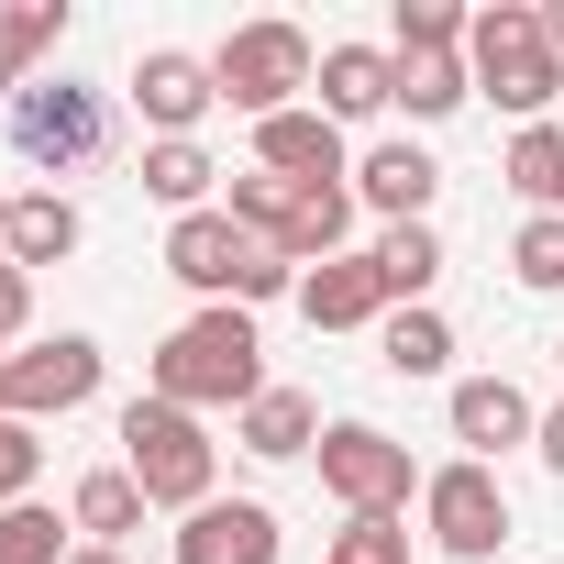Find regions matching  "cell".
<instances>
[{
  "label": "cell",
  "instance_id": "cell-1",
  "mask_svg": "<svg viewBox=\"0 0 564 564\" xmlns=\"http://www.w3.org/2000/svg\"><path fill=\"white\" fill-rule=\"evenodd\" d=\"M155 399H177V410H254V399H265V344H254V322H243L232 300H210L199 322H177V333L155 344Z\"/></svg>",
  "mask_w": 564,
  "mask_h": 564
},
{
  "label": "cell",
  "instance_id": "cell-2",
  "mask_svg": "<svg viewBox=\"0 0 564 564\" xmlns=\"http://www.w3.org/2000/svg\"><path fill=\"white\" fill-rule=\"evenodd\" d=\"M122 476L155 498V509H210V476H221V443H210V421L199 410H177V399H133L122 410Z\"/></svg>",
  "mask_w": 564,
  "mask_h": 564
},
{
  "label": "cell",
  "instance_id": "cell-3",
  "mask_svg": "<svg viewBox=\"0 0 564 564\" xmlns=\"http://www.w3.org/2000/svg\"><path fill=\"white\" fill-rule=\"evenodd\" d=\"M166 276H188L199 300H232V311H243V300H289V289H300V265L276 254V243H254L232 210H188V221L166 232Z\"/></svg>",
  "mask_w": 564,
  "mask_h": 564
},
{
  "label": "cell",
  "instance_id": "cell-4",
  "mask_svg": "<svg viewBox=\"0 0 564 564\" xmlns=\"http://www.w3.org/2000/svg\"><path fill=\"white\" fill-rule=\"evenodd\" d=\"M465 67L498 111H520V133L564 100V56L542 45V12H520V0H487V12L465 23Z\"/></svg>",
  "mask_w": 564,
  "mask_h": 564
},
{
  "label": "cell",
  "instance_id": "cell-5",
  "mask_svg": "<svg viewBox=\"0 0 564 564\" xmlns=\"http://www.w3.org/2000/svg\"><path fill=\"white\" fill-rule=\"evenodd\" d=\"M12 155H23V166H45V177L100 166V155H111V100H100V89H78V78H34V89L12 100Z\"/></svg>",
  "mask_w": 564,
  "mask_h": 564
},
{
  "label": "cell",
  "instance_id": "cell-6",
  "mask_svg": "<svg viewBox=\"0 0 564 564\" xmlns=\"http://www.w3.org/2000/svg\"><path fill=\"white\" fill-rule=\"evenodd\" d=\"M322 78V56H311V34L300 23H243L221 56H210V89L232 100V111H254V122H276V111H300V89Z\"/></svg>",
  "mask_w": 564,
  "mask_h": 564
},
{
  "label": "cell",
  "instance_id": "cell-7",
  "mask_svg": "<svg viewBox=\"0 0 564 564\" xmlns=\"http://www.w3.org/2000/svg\"><path fill=\"white\" fill-rule=\"evenodd\" d=\"M322 487H333L355 520H399L410 487H421V465H410L399 432H377V421H333V432H322Z\"/></svg>",
  "mask_w": 564,
  "mask_h": 564
},
{
  "label": "cell",
  "instance_id": "cell-8",
  "mask_svg": "<svg viewBox=\"0 0 564 564\" xmlns=\"http://www.w3.org/2000/svg\"><path fill=\"white\" fill-rule=\"evenodd\" d=\"M421 520H432V542L454 564H487L509 542V487L487 465H443V476H421Z\"/></svg>",
  "mask_w": 564,
  "mask_h": 564
},
{
  "label": "cell",
  "instance_id": "cell-9",
  "mask_svg": "<svg viewBox=\"0 0 564 564\" xmlns=\"http://www.w3.org/2000/svg\"><path fill=\"white\" fill-rule=\"evenodd\" d=\"M100 399V344L89 333H56L34 355H12V377H0V421H56V410H89Z\"/></svg>",
  "mask_w": 564,
  "mask_h": 564
},
{
  "label": "cell",
  "instance_id": "cell-10",
  "mask_svg": "<svg viewBox=\"0 0 564 564\" xmlns=\"http://www.w3.org/2000/svg\"><path fill=\"white\" fill-rule=\"evenodd\" d=\"M254 155H265V177H289V188H333L344 177V122L322 100H300V111L254 122Z\"/></svg>",
  "mask_w": 564,
  "mask_h": 564
},
{
  "label": "cell",
  "instance_id": "cell-11",
  "mask_svg": "<svg viewBox=\"0 0 564 564\" xmlns=\"http://www.w3.org/2000/svg\"><path fill=\"white\" fill-rule=\"evenodd\" d=\"M221 89H210V56H177V45H155L144 67H133V111L155 122V144H188V122L210 111Z\"/></svg>",
  "mask_w": 564,
  "mask_h": 564
},
{
  "label": "cell",
  "instance_id": "cell-12",
  "mask_svg": "<svg viewBox=\"0 0 564 564\" xmlns=\"http://www.w3.org/2000/svg\"><path fill=\"white\" fill-rule=\"evenodd\" d=\"M177 564H276V509H265V498H210V509H188Z\"/></svg>",
  "mask_w": 564,
  "mask_h": 564
},
{
  "label": "cell",
  "instance_id": "cell-13",
  "mask_svg": "<svg viewBox=\"0 0 564 564\" xmlns=\"http://www.w3.org/2000/svg\"><path fill=\"white\" fill-rule=\"evenodd\" d=\"M300 311H311V333H366V322H388V276H377V254L311 265V276H300Z\"/></svg>",
  "mask_w": 564,
  "mask_h": 564
},
{
  "label": "cell",
  "instance_id": "cell-14",
  "mask_svg": "<svg viewBox=\"0 0 564 564\" xmlns=\"http://www.w3.org/2000/svg\"><path fill=\"white\" fill-rule=\"evenodd\" d=\"M311 89H322L333 122H377V111L399 100V56H388V45H322V78H311Z\"/></svg>",
  "mask_w": 564,
  "mask_h": 564
},
{
  "label": "cell",
  "instance_id": "cell-15",
  "mask_svg": "<svg viewBox=\"0 0 564 564\" xmlns=\"http://www.w3.org/2000/svg\"><path fill=\"white\" fill-rule=\"evenodd\" d=\"M542 421H531V399L509 388V377H465L454 388V443H465V465H487V454H509V443H531Z\"/></svg>",
  "mask_w": 564,
  "mask_h": 564
},
{
  "label": "cell",
  "instance_id": "cell-16",
  "mask_svg": "<svg viewBox=\"0 0 564 564\" xmlns=\"http://www.w3.org/2000/svg\"><path fill=\"white\" fill-rule=\"evenodd\" d=\"M78 232H89V221H78V199L34 188V199H12V232H0V254L34 276V265H67V254H78Z\"/></svg>",
  "mask_w": 564,
  "mask_h": 564
},
{
  "label": "cell",
  "instance_id": "cell-17",
  "mask_svg": "<svg viewBox=\"0 0 564 564\" xmlns=\"http://www.w3.org/2000/svg\"><path fill=\"white\" fill-rule=\"evenodd\" d=\"M355 188H366V210H388V221H421V210H432V188H443V166H432L421 144H377V155L355 166Z\"/></svg>",
  "mask_w": 564,
  "mask_h": 564
},
{
  "label": "cell",
  "instance_id": "cell-18",
  "mask_svg": "<svg viewBox=\"0 0 564 564\" xmlns=\"http://www.w3.org/2000/svg\"><path fill=\"white\" fill-rule=\"evenodd\" d=\"M232 443H243V454H265V465H289V454H322V410H311L300 388H265V399L232 421Z\"/></svg>",
  "mask_w": 564,
  "mask_h": 564
},
{
  "label": "cell",
  "instance_id": "cell-19",
  "mask_svg": "<svg viewBox=\"0 0 564 564\" xmlns=\"http://www.w3.org/2000/svg\"><path fill=\"white\" fill-rule=\"evenodd\" d=\"M56 34H67V0H23V12H0V100L34 89V67L56 56Z\"/></svg>",
  "mask_w": 564,
  "mask_h": 564
},
{
  "label": "cell",
  "instance_id": "cell-20",
  "mask_svg": "<svg viewBox=\"0 0 564 564\" xmlns=\"http://www.w3.org/2000/svg\"><path fill=\"white\" fill-rule=\"evenodd\" d=\"M377 276H388V311H421V289L443 276V232L432 221H388L377 232Z\"/></svg>",
  "mask_w": 564,
  "mask_h": 564
},
{
  "label": "cell",
  "instance_id": "cell-21",
  "mask_svg": "<svg viewBox=\"0 0 564 564\" xmlns=\"http://www.w3.org/2000/svg\"><path fill=\"white\" fill-rule=\"evenodd\" d=\"M144 509H155V498H144V487H133L122 465H100V476H78V498H67V520H78L89 542H111V553H122V531H144Z\"/></svg>",
  "mask_w": 564,
  "mask_h": 564
},
{
  "label": "cell",
  "instance_id": "cell-22",
  "mask_svg": "<svg viewBox=\"0 0 564 564\" xmlns=\"http://www.w3.org/2000/svg\"><path fill=\"white\" fill-rule=\"evenodd\" d=\"M498 177H509L542 221H564V122H531V133L509 144V166H498Z\"/></svg>",
  "mask_w": 564,
  "mask_h": 564
},
{
  "label": "cell",
  "instance_id": "cell-23",
  "mask_svg": "<svg viewBox=\"0 0 564 564\" xmlns=\"http://www.w3.org/2000/svg\"><path fill=\"white\" fill-rule=\"evenodd\" d=\"M476 100V67L465 56H399V111L410 122H443V111H465Z\"/></svg>",
  "mask_w": 564,
  "mask_h": 564
},
{
  "label": "cell",
  "instance_id": "cell-24",
  "mask_svg": "<svg viewBox=\"0 0 564 564\" xmlns=\"http://www.w3.org/2000/svg\"><path fill=\"white\" fill-rule=\"evenodd\" d=\"M377 355H388V377H443L454 366V333H443V311H388L377 322Z\"/></svg>",
  "mask_w": 564,
  "mask_h": 564
},
{
  "label": "cell",
  "instance_id": "cell-25",
  "mask_svg": "<svg viewBox=\"0 0 564 564\" xmlns=\"http://www.w3.org/2000/svg\"><path fill=\"white\" fill-rule=\"evenodd\" d=\"M210 177H221V166H210L199 144H144V188H155L177 221H188V210H210Z\"/></svg>",
  "mask_w": 564,
  "mask_h": 564
},
{
  "label": "cell",
  "instance_id": "cell-26",
  "mask_svg": "<svg viewBox=\"0 0 564 564\" xmlns=\"http://www.w3.org/2000/svg\"><path fill=\"white\" fill-rule=\"evenodd\" d=\"M67 531L78 520H56V509H0V564H67Z\"/></svg>",
  "mask_w": 564,
  "mask_h": 564
},
{
  "label": "cell",
  "instance_id": "cell-27",
  "mask_svg": "<svg viewBox=\"0 0 564 564\" xmlns=\"http://www.w3.org/2000/svg\"><path fill=\"white\" fill-rule=\"evenodd\" d=\"M289 199H300L289 177H265V166H254V177H232V199H221V210H232L254 243H289Z\"/></svg>",
  "mask_w": 564,
  "mask_h": 564
},
{
  "label": "cell",
  "instance_id": "cell-28",
  "mask_svg": "<svg viewBox=\"0 0 564 564\" xmlns=\"http://www.w3.org/2000/svg\"><path fill=\"white\" fill-rule=\"evenodd\" d=\"M465 23L476 12H454V0H399V56H465Z\"/></svg>",
  "mask_w": 564,
  "mask_h": 564
},
{
  "label": "cell",
  "instance_id": "cell-29",
  "mask_svg": "<svg viewBox=\"0 0 564 564\" xmlns=\"http://www.w3.org/2000/svg\"><path fill=\"white\" fill-rule=\"evenodd\" d=\"M509 276H520V289H564V221H520V243H509Z\"/></svg>",
  "mask_w": 564,
  "mask_h": 564
},
{
  "label": "cell",
  "instance_id": "cell-30",
  "mask_svg": "<svg viewBox=\"0 0 564 564\" xmlns=\"http://www.w3.org/2000/svg\"><path fill=\"white\" fill-rule=\"evenodd\" d=\"M34 476H45V432L34 421H0V509H23Z\"/></svg>",
  "mask_w": 564,
  "mask_h": 564
},
{
  "label": "cell",
  "instance_id": "cell-31",
  "mask_svg": "<svg viewBox=\"0 0 564 564\" xmlns=\"http://www.w3.org/2000/svg\"><path fill=\"white\" fill-rule=\"evenodd\" d=\"M322 564H410V531H399V520H344Z\"/></svg>",
  "mask_w": 564,
  "mask_h": 564
},
{
  "label": "cell",
  "instance_id": "cell-32",
  "mask_svg": "<svg viewBox=\"0 0 564 564\" xmlns=\"http://www.w3.org/2000/svg\"><path fill=\"white\" fill-rule=\"evenodd\" d=\"M23 322H34V276H23V265H12V254H0V344H12V333H23Z\"/></svg>",
  "mask_w": 564,
  "mask_h": 564
},
{
  "label": "cell",
  "instance_id": "cell-33",
  "mask_svg": "<svg viewBox=\"0 0 564 564\" xmlns=\"http://www.w3.org/2000/svg\"><path fill=\"white\" fill-rule=\"evenodd\" d=\"M531 443H542V465L564 476V410H542V432H531Z\"/></svg>",
  "mask_w": 564,
  "mask_h": 564
},
{
  "label": "cell",
  "instance_id": "cell-34",
  "mask_svg": "<svg viewBox=\"0 0 564 564\" xmlns=\"http://www.w3.org/2000/svg\"><path fill=\"white\" fill-rule=\"evenodd\" d=\"M542 45H553V56H564V0H553V12H542Z\"/></svg>",
  "mask_w": 564,
  "mask_h": 564
},
{
  "label": "cell",
  "instance_id": "cell-35",
  "mask_svg": "<svg viewBox=\"0 0 564 564\" xmlns=\"http://www.w3.org/2000/svg\"><path fill=\"white\" fill-rule=\"evenodd\" d=\"M67 564H122V553H111V542H78V553H67Z\"/></svg>",
  "mask_w": 564,
  "mask_h": 564
},
{
  "label": "cell",
  "instance_id": "cell-36",
  "mask_svg": "<svg viewBox=\"0 0 564 564\" xmlns=\"http://www.w3.org/2000/svg\"><path fill=\"white\" fill-rule=\"evenodd\" d=\"M0 232H12V199H0Z\"/></svg>",
  "mask_w": 564,
  "mask_h": 564
},
{
  "label": "cell",
  "instance_id": "cell-37",
  "mask_svg": "<svg viewBox=\"0 0 564 564\" xmlns=\"http://www.w3.org/2000/svg\"><path fill=\"white\" fill-rule=\"evenodd\" d=\"M0 377H12V355H0Z\"/></svg>",
  "mask_w": 564,
  "mask_h": 564
},
{
  "label": "cell",
  "instance_id": "cell-38",
  "mask_svg": "<svg viewBox=\"0 0 564 564\" xmlns=\"http://www.w3.org/2000/svg\"><path fill=\"white\" fill-rule=\"evenodd\" d=\"M553 355H564V344H553Z\"/></svg>",
  "mask_w": 564,
  "mask_h": 564
}]
</instances>
